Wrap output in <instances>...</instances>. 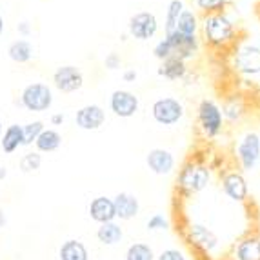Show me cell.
I'll use <instances>...</instances> for the list:
<instances>
[{"instance_id": "15", "label": "cell", "mask_w": 260, "mask_h": 260, "mask_svg": "<svg viewBox=\"0 0 260 260\" xmlns=\"http://www.w3.org/2000/svg\"><path fill=\"white\" fill-rule=\"evenodd\" d=\"M146 164L155 175H169L175 169V156L168 149L155 148L146 156Z\"/></svg>"}, {"instance_id": "12", "label": "cell", "mask_w": 260, "mask_h": 260, "mask_svg": "<svg viewBox=\"0 0 260 260\" xmlns=\"http://www.w3.org/2000/svg\"><path fill=\"white\" fill-rule=\"evenodd\" d=\"M53 82L55 86L64 93H73L77 89H80L84 84L82 71L75 68V66H62L55 71L53 75Z\"/></svg>"}, {"instance_id": "20", "label": "cell", "mask_w": 260, "mask_h": 260, "mask_svg": "<svg viewBox=\"0 0 260 260\" xmlns=\"http://www.w3.org/2000/svg\"><path fill=\"white\" fill-rule=\"evenodd\" d=\"M175 29L178 33H182V35H199V29H200V17L197 11L193 9H184L180 17L177 20V26Z\"/></svg>"}, {"instance_id": "39", "label": "cell", "mask_w": 260, "mask_h": 260, "mask_svg": "<svg viewBox=\"0 0 260 260\" xmlns=\"http://www.w3.org/2000/svg\"><path fill=\"white\" fill-rule=\"evenodd\" d=\"M4 224H6V217H4V213L0 211V228H2Z\"/></svg>"}, {"instance_id": "19", "label": "cell", "mask_w": 260, "mask_h": 260, "mask_svg": "<svg viewBox=\"0 0 260 260\" xmlns=\"http://www.w3.org/2000/svg\"><path fill=\"white\" fill-rule=\"evenodd\" d=\"M158 75L168 80H182L187 75V62L180 60L177 56H169L166 60H162L160 68H158Z\"/></svg>"}, {"instance_id": "31", "label": "cell", "mask_w": 260, "mask_h": 260, "mask_svg": "<svg viewBox=\"0 0 260 260\" xmlns=\"http://www.w3.org/2000/svg\"><path fill=\"white\" fill-rule=\"evenodd\" d=\"M42 164V156L39 153H27L24 155V158L20 160V168L24 173H31V171H37Z\"/></svg>"}, {"instance_id": "38", "label": "cell", "mask_w": 260, "mask_h": 260, "mask_svg": "<svg viewBox=\"0 0 260 260\" xmlns=\"http://www.w3.org/2000/svg\"><path fill=\"white\" fill-rule=\"evenodd\" d=\"M62 120H64V117H62V115H55V117L51 118V122H53V124H60Z\"/></svg>"}, {"instance_id": "7", "label": "cell", "mask_w": 260, "mask_h": 260, "mask_svg": "<svg viewBox=\"0 0 260 260\" xmlns=\"http://www.w3.org/2000/svg\"><path fill=\"white\" fill-rule=\"evenodd\" d=\"M166 40L171 46V53L173 56L180 58V60L187 62L197 58V55L200 53V48H202V42H200L199 35H182L178 33L177 29L171 31V33H166L164 37Z\"/></svg>"}, {"instance_id": "23", "label": "cell", "mask_w": 260, "mask_h": 260, "mask_svg": "<svg viewBox=\"0 0 260 260\" xmlns=\"http://www.w3.org/2000/svg\"><path fill=\"white\" fill-rule=\"evenodd\" d=\"M35 144H37V148H39V151L51 153L60 148L62 137L56 133L55 129H44L42 133L39 135V139L35 140Z\"/></svg>"}, {"instance_id": "11", "label": "cell", "mask_w": 260, "mask_h": 260, "mask_svg": "<svg viewBox=\"0 0 260 260\" xmlns=\"http://www.w3.org/2000/svg\"><path fill=\"white\" fill-rule=\"evenodd\" d=\"M139 96L127 89H117V91H113L111 99H109V108L120 118L133 117L135 113L139 111Z\"/></svg>"}, {"instance_id": "27", "label": "cell", "mask_w": 260, "mask_h": 260, "mask_svg": "<svg viewBox=\"0 0 260 260\" xmlns=\"http://www.w3.org/2000/svg\"><path fill=\"white\" fill-rule=\"evenodd\" d=\"M197 11L202 15H211V13H222L228 9L230 0H193Z\"/></svg>"}, {"instance_id": "29", "label": "cell", "mask_w": 260, "mask_h": 260, "mask_svg": "<svg viewBox=\"0 0 260 260\" xmlns=\"http://www.w3.org/2000/svg\"><path fill=\"white\" fill-rule=\"evenodd\" d=\"M126 260H155V253L148 244L135 242L127 247Z\"/></svg>"}, {"instance_id": "35", "label": "cell", "mask_w": 260, "mask_h": 260, "mask_svg": "<svg viewBox=\"0 0 260 260\" xmlns=\"http://www.w3.org/2000/svg\"><path fill=\"white\" fill-rule=\"evenodd\" d=\"M120 64H122V58H120V55H118V53H109V55L106 56V60H104V66L111 71L118 70V68H120Z\"/></svg>"}, {"instance_id": "24", "label": "cell", "mask_w": 260, "mask_h": 260, "mask_svg": "<svg viewBox=\"0 0 260 260\" xmlns=\"http://www.w3.org/2000/svg\"><path fill=\"white\" fill-rule=\"evenodd\" d=\"M60 260H87V249L78 240H68L60 247Z\"/></svg>"}, {"instance_id": "3", "label": "cell", "mask_w": 260, "mask_h": 260, "mask_svg": "<svg viewBox=\"0 0 260 260\" xmlns=\"http://www.w3.org/2000/svg\"><path fill=\"white\" fill-rule=\"evenodd\" d=\"M197 124L206 139H215L224 129V115L220 106L211 99H202L197 106Z\"/></svg>"}, {"instance_id": "30", "label": "cell", "mask_w": 260, "mask_h": 260, "mask_svg": "<svg viewBox=\"0 0 260 260\" xmlns=\"http://www.w3.org/2000/svg\"><path fill=\"white\" fill-rule=\"evenodd\" d=\"M42 131H44V124L40 120L29 122L26 126H22V144H24V146L33 144L39 139V135L42 133Z\"/></svg>"}, {"instance_id": "25", "label": "cell", "mask_w": 260, "mask_h": 260, "mask_svg": "<svg viewBox=\"0 0 260 260\" xmlns=\"http://www.w3.org/2000/svg\"><path fill=\"white\" fill-rule=\"evenodd\" d=\"M18 146H22V126L11 124L2 137V149L6 153H13L18 149Z\"/></svg>"}, {"instance_id": "9", "label": "cell", "mask_w": 260, "mask_h": 260, "mask_svg": "<svg viewBox=\"0 0 260 260\" xmlns=\"http://www.w3.org/2000/svg\"><path fill=\"white\" fill-rule=\"evenodd\" d=\"M127 29L129 35L137 40H149L156 35L158 31V20L153 13L149 11H140L135 13L127 22Z\"/></svg>"}, {"instance_id": "26", "label": "cell", "mask_w": 260, "mask_h": 260, "mask_svg": "<svg viewBox=\"0 0 260 260\" xmlns=\"http://www.w3.org/2000/svg\"><path fill=\"white\" fill-rule=\"evenodd\" d=\"M8 53L11 60L18 62V64H24V62L29 60L31 55H33V48H31V44L27 42V40H15V42L9 46Z\"/></svg>"}, {"instance_id": "1", "label": "cell", "mask_w": 260, "mask_h": 260, "mask_svg": "<svg viewBox=\"0 0 260 260\" xmlns=\"http://www.w3.org/2000/svg\"><path fill=\"white\" fill-rule=\"evenodd\" d=\"M200 42L206 48L213 51H222L237 46L239 39V24L228 15V11L222 13L202 15L200 18Z\"/></svg>"}, {"instance_id": "36", "label": "cell", "mask_w": 260, "mask_h": 260, "mask_svg": "<svg viewBox=\"0 0 260 260\" xmlns=\"http://www.w3.org/2000/svg\"><path fill=\"white\" fill-rule=\"evenodd\" d=\"M124 80H126V82H135V80H137V71L135 70L124 71Z\"/></svg>"}, {"instance_id": "22", "label": "cell", "mask_w": 260, "mask_h": 260, "mask_svg": "<svg viewBox=\"0 0 260 260\" xmlns=\"http://www.w3.org/2000/svg\"><path fill=\"white\" fill-rule=\"evenodd\" d=\"M220 109H222V115H224V120H228V122H239L244 113H246L242 99L237 95L228 96Z\"/></svg>"}, {"instance_id": "40", "label": "cell", "mask_w": 260, "mask_h": 260, "mask_svg": "<svg viewBox=\"0 0 260 260\" xmlns=\"http://www.w3.org/2000/svg\"><path fill=\"white\" fill-rule=\"evenodd\" d=\"M6 175H8V171H6V168H0V178H4Z\"/></svg>"}, {"instance_id": "18", "label": "cell", "mask_w": 260, "mask_h": 260, "mask_svg": "<svg viewBox=\"0 0 260 260\" xmlns=\"http://www.w3.org/2000/svg\"><path fill=\"white\" fill-rule=\"evenodd\" d=\"M89 217L95 222H99V224L113 222L117 218L113 200L108 199V197H96V199H93L91 204H89Z\"/></svg>"}, {"instance_id": "28", "label": "cell", "mask_w": 260, "mask_h": 260, "mask_svg": "<svg viewBox=\"0 0 260 260\" xmlns=\"http://www.w3.org/2000/svg\"><path fill=\"white\" fill-rule=\"evenodd\" d=\"M184 9H186V6H184L182 0H171L168 4V11H166V33H171V31H175V26H177V20L178 17H180V13H182Z\"/></svg>"}, {"instance_id": "10", "label": "cell", "mask_w": 260, "mask_h": 260, "mask_svg": "<svg viewBox=\"0 0 260 260\" xmlns=\"http://www.w3.org/2000/svg\"><path fill=\"white\" fill-rule=\"evenodd\" d=\"M187 240L191 246L199 247L200 251L206 255H213L220 246V240L209 228L204 224H189L187 228Z\"/></svg>"}, {"instance_id": "34", "label": "cell", "mask_w": 260, "mask_h": 260, "mask_svg": "<svg viewBox=\"0 0 260 260\" xmlns=\"http://www.w3.org/2000/svg\"><path fill=\"white\" fill-rule=\"evenodd\" d=\"M156 260H186V256L180 249H164Z\"/></svg>"}, {"instance_id": "13", "label": "cell", "mask_w": 260, "mask_h": 260, "mask_svg": "<svg viewBox=\"0 0 260 260\" xmlns=\"http://www.w3.org/2000/svg\"><path fill=\"white\" fill-rule=\"evenodd\" d=\"M222 189L235 202H244L247 199V195H249L246 178L242 177L240 171H228L222 177Z\"/></svg>"}, {"instance_id": "5", "label": "cell", "mask_w": 260, "mask_h": 260, "mask_svg": "<svg viewBox=\"0 0 260 260\" xmlns=\"http://www.w3.org/2000/svg\"><path fill=\"white\" fill-rule=\"evenodd\" d=\"M235 155L244 171H251L260 162V135L256 131H246L235 146Z\"/></svg>"}, {"instance_id": "2", "label": "cell", "mask_w": 260, "mask_h": 260, "mask_svg": "<svg viewBox=\"0 0 260 260\" xmlns=\"http://www.w3.org/2000/svg\"><path fill=\"white\" fill-rule=\"evenodd\" d=\"M231 68L246 82L260 80V44L246 42L240 44V46H235Z\"/></svg>"}, {"instance_id": "37", "label": "cell", "mask_w": 260, "mask_h": 260, "mask_svg": "<svg viewBox=\"0 0 260 260\" xmlns=\"http://www.w3.org/2000/svg\"><path fill=\"white\" fill-rule=\"evenodd\" d=\"M17 29H18V33H22V35H29V24H27V22H20Z\"/></svg>"}, {"instance_id": "6", "label": "cell", "mask_w": 260, "mask_h": 260, "mask_svg": "<svg viewBox=\"0 0 260 260\" xmlns=\"http://www.w3.org/2000/svg\"><path fill=\"white\" fill-rule=\"evenodd\" d=\"M151 115L156 124H160V126H175L184 118L186 109H184V104L178 99L164 96V99H158L153 102Z\"/></svg>"}, {"instance_id": "16", "label": "cell", "mask_w": 260, "mask_h": 260, "mask_svg": "<svg viewBox=\"0 0 260 260\" xmlns=\"http://www.w3.org/2000/svg\"><path fill=\"white\" fill-rule=\"evenodd\" d=\"M113 206H115V215L120 220H131L133 217L139 215V199L131 193H118L113 199Z\"/></svg>"}, {"instance_id": "4", "label": "cell", "mask_w": 260, "mask_h": 260, "mask_svg": "<svg viewBox=\"0 0 260 260\" xmlns=\"http://www.w3.org/2000/svg\"><path fill=\"white\" fill-rule=\"evenodd\" d=\"M209 178H211V173H209L208 166L195 160H189L180 169L177 184L186 195H193V193H199V191H202L208 186Z\"/></svg>"}, {"instance_id": "42", "label": "cell", "mask_w": 260, "mask_h": 260, "mask_svg": "<svg viewBox=\"0 0 260 260\" xmlns=\"http://www.w3.org/2000/svg\"><path fill=\"white\" fill-rule=\"evenodd\" d=\"M0 133H2V118H0Z\"/></svg>"}, {"instance_id": "32", "label": "cell", "mask_w": 260, "mask_h": 260, "mask_svg": "<svg viewBox=\"0 0 260 260\" xmlns=\"http://www.w3.org/2000/svg\"><path fill=\"white\" fill-rule=\"evenodd\" d=\"M153 55H155V58H158V60H166V58H169V56H173V53H171V46H169V42L166 39H162L160 42L156 44L155 48H153Z\"/></svg>"}, {"instance_id": "14", "label": "cell", "mask_w": 260, "mask_h": 260, "mask_svg": "<svg viewBox=\"0 0 260 260\" xmlns=\"http://www.w3.org/2000/svg\"><path fill=\"white\" fill-rule=\"evenodd\" d=\"M77 126L80 129H86V131H95L99 129L106 120V111L100 108L99 104H89V106H84L77 111Z\"/></svg>"}, {"instance_id": "8", "label": "cell", "mask_w": 260, "mask_h": 260, "mask_svg": "<svg viewBox=\"0 0 260 260\" xmlns=\"http://www.w3.org/2000/svg\"><path fill=\"white\" fill-rule=\"evenodd\" d=\"M51 102H53L51 89L46 84H40V82L26 86V89L22 91L20 96V104L26 109H29V111H37V113L49 109Z\"/></svg>"}, {"instance_id": "17", "label": "cell", "mask_w": 260, "mask_h": 260, "mask_svg": "<svg viewBox=\"0 0 260 260\" xmlns=\"http://www.w3.org/2000/svg\"><path fill=\"white\" fill-rule=\"evenodd\" d=\"M231 260H260V237L249 235L233 247Z\"/></svg>"}, {"instance_id": "21", "label": "cell", "mask_w": 260, "mask_h": 260, "mask_svg": "<svg viewBox=\"0 0 260 260\" xmlns=\"http://www.w3.org/2000/svg\"><path fill=\"white\" fill-rule=\"evenodd\" d=\"M96 237L102 244L106 246H115L122 240L124 233H122V228L117 224V222H106V224H100L99 231H96Z\"/></svg>"}, {"instance_id": "33", "label": "cell", "mask_w": 260, "mask_h": 260, "mask_svg": "<svg viewBox=\"0 0 260 260\" xmlns=\"http://www.w3.org/2000/svg\"><path fill=\"white\" fill-rule=\"evenodd\" d=\"M169 228V222H168V218L164 217V215H153L151 218L148 220V230L149 231H164V230H168Z\"/></svg>"}, {"instance_id": "41", "label": "cell", "mask_w": 260, "mask_h": 260, "mask_svg": "<svg viewBox=\"0 0 260 260\" xmlns=\"http://www.w3.org/2000/svg\"><path fill=\"white\" fill-rule=\"evenodd\" d=\"M2 29H4V18L0 15V35H2Z\"/></svg>"}]
</instances>
